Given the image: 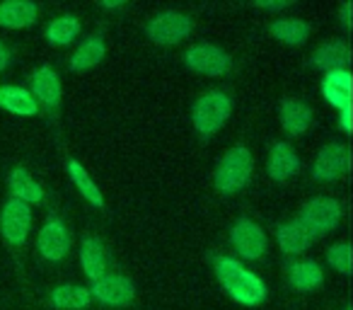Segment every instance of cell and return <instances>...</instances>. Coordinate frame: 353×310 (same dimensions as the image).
<instances>
[{"label": "cell", "mask_w": 353, "mask_h": 310, "mask_svg": "<svg viewBox=\"0 0 353 310\" xmlns=\"http://www.w3.org/2000/svg\"><path fill=\"white\" fill-rule=\"evenodd\" d=\"M216 274L221 286L242 305H259L266 298V286L256 274L237 264L230 257H218L216 260Z\"/></svg>", "instance_id": "1"}, {"label": "cell", "mask_w": 353, "mask_h": 310, "mask_svg": "<svg viewBox=\"0 0 353 310\" xmlns=\"http://www.w3.org/2000/svg\"><path fill=\"white\" fill-rule=\"evenodd\" d=\"M252 177V153L245 146L230 148L221 158L213 175L216 189L223 194H235L250 182Z\"/></svg>", "instance_id": "2"}, {"label": "cell", "mask_w": 353, "mask_h": 310, "mask_svg": "<svg viewBox=\"0 0 353 310\" xmlns=\"http://www.w3.org/2000/svg\"><path fill=\"white\" fill-rule=\"evenodd\" d=\"M232 112V102L225 93H206L194 102L192 109V122L196 126V131L201 136H213L223 128V124L228 122Z\"/></svg>", "instance_id": "3"}, {"label": "cell", "mask_w": 353, "mask_h": 310, "mask_svg": "<svg viewBox=\"0 0 353 310\" xmlns=\"http://www.w3.org/2000/svg\"><path fill=\"white\" fill-rule=\"evenodd\" d=\"M341 221V204L327 197H317L307 202L300 211V223L307 228L310 235H327L329 231L339 226Z\"/></svg>", "instance_id": "4"}, {"label": "cell", "mask_w": 353, "mask_h": 310, "mask_svg": "<svg viewBox=\"0 0 353 310\" xmlns=\"http://www.w3.org/2000/svg\"><path fill=\"white\" fill-rule=\"evenodd\" d=\"M189 32H192V20H189L187 15H182V12H174V10L160 12V15L148 25V37L160 46H172V44H176V41L187 39Z\"/></svg>", "instance_id": "5"}, {"label": "cell", "mask_w": 353, "mask_h": 310, "mask_svg": "<svg viewBox=\"0 0 353 310\" xmlns=\"http://www.w3.org/2000/svg\"><path fill=\"white\" fill-rule=\"evenodd\" d=\"M230 242L245 260H261L266 255V233L250 218H240L230 231Z\"/></svg>", "instance_id": "6"}, {"label": "cell", "mask_w": 353, "mask_h": 310, "mask_svg": "<svg viewBox=\"0 0 353 310\" xmlns=\"http://www.w3.org/2000/svg\"><path fill=\"white\" fill-rule=\"evenodd\" d=\"M184 61L192 70L203 75H211V78H218V75H225L230 70V56L223 49L211 44H199L192 46V49L184 54Z\"/></svg>", "instance_id": "7"}, {"label": "cell", "mask_w": 353, "mask_h": 310, "mask_svg": "<svg viewBox=\"0 0 353 310\" xmlns=\"http://www.w3.org/2000/svg\"><path fill=\"white\" fill-rule=\"evenodd\" d=\"M30 226H32L30 206L17 202V199L6 202V206L0 211V233H3V238L8 242H12V245H22L27 240Z\"/></svg>", "instance_id": "8"}, {"label": "cell", "mask_w": 353, "mask_h": 310, "mask_svg": "<svg viewBox=\"0 0 353 310\" xmlns=\"http://www.w3.org/2000/svg\"><path fill=\"white\" fill-rule=\"evenodd\" d=\"M90 296L104 305H128L133 300V296H136V291H133V284L126 276L104 274L97 281H92Z\"/></svg>", "instance_id": "9"}, {"label": "cell", "mask_w": 353, "mask_h": 310, "mask_svg": "<svg viewBox=\"0 0 353 310\" xmlns=\"http://www.w3.org/2000/svg\"><path fill=\"white\" fill-rule=\"evenodd\" d=\"M348 168V148L341 143H329L317 153V160L312 165V175L319 182H334Z\"/></svg>", "instance_id": "10"}, {"label": "cell", "mask_w": 353, "mask_h": 310, "mask_svg": "<svg viewBox=\"0 0 353 310\" xmlns=\"http://www.w3.org/2000/svg\"><path fill=\"white\" fill-rule=\"evenodd\" d=\"M70 250V233L61 221H49L39 231V252L44 260L59 262Z\"/></svg>", "instance_id": "11"}, {"label": "cell", "mask_w": 353, "mask_h": 310, "mask_svg": "<svg viewBox=\"0 0 353 310\" xmlns=\"http://www.w3.org/2000/svg\"><path fill=\"white\" fill-rule=\"evenodd\" d=\"M32 97L39 99L46 109L54 112L61 104V80L51 66H41L34 75H32Z\"/></svg>", "instance_id": "12"}, {"label": "cell", "mask_w": 353, "mask_h": 310, "mask_svg": "<svg viewBox=\"0 0 353 310\" xmlns=\"http://www.w3.org/2000/svg\"><path fill=\"white\" fill-rule=\"evenodd\" d=\"M310 64L319 70H348V64H351V49H348L343 41H329V44L319 46L312 54Z\"/></svg>", "instance_id": "13"}, {"label": "cell", "mask_w": 353, "mask_h": 310, "mask_svg": "<svg viewBox=\"0 0 353 310\" xmlns=\"http://www.w3.org/2000/svg\"><path fill=\"white\" fill-rule=\"evenodd\" d=\"M322 93L327 97L329 104H334L336 109H348L351 107V73L348 70H332L324 75L322 80Z\"/></svg>", "instance_id": "14"}, {"label": "cell", "mask_w": 353, "mask_h": 310, "mask_svg": "<svg viewBox=\"0 0 353 310\" xmlns=\"http://www.w3.org/2000/svg\"><path fill=\"white\" fill-rule=\"evenodd\" d=\"M300 170L298 153L288 146V143H276L269 153V175L276 182H285Z\"/></svg>", "instance_id": "15"}, {"label": "cell", "mask_w": 353, "mask_h": 310, "mask_svg": "<svg viewBox=\"0 0 353 310\" xmlns=\"http://www.w3.org/2000/svg\"><path fill=\"white\" fill-rule=\"evenodd\" d=\"M37 6L30 0H8L0 3V27L8 30H22V27L34 25Z\"/></svg>", "instance_id": "16"}, {"label": "cell", "mask_w": 353, "mask_h": 310, "mask_svg": "<svg viewBox=\"0 0 353 310\" xmlns=\"http://www.w3.org/2000/svg\"><path fill=\"white\" fill-rule=\"evenodd\" d=\"M0 107L6 112L17 114V117H34L39 112L37 99L25 88H15V85H3L0 88Z\"/></svg>", "instance_id": "17"}, {"label": "cell", "mask_w": 353, "mask_h": 310, "mask_svg": "<svg viewBox=\"0 0 353 310\" xmlns=\"http://www.w3.org/2000/svg\"><path fill=\"white\" fill-rule=\"evenodd\" d=\"M281 124H283V128L288 133L300 136L312 124V112L300 99H283V104H281Z\"/></svg>", "instance_id": "18"}, {"label": "cell", "mask_w": 353, "mask_h": 310, "mask_svg": "<svg viewBox=\"0 0 353 310\" xmlns=\"http://www.w3.org/2000/svg\"><path fill=\"white\" fill-rule=\"evenodd\" d=\"M8 184H10V192L15 194L17 202L27 204V206H30V204H39L41 199H44V189L32 180V175L27 173L25 168L12 170Z\"/></svg>", "instance_id": "19"}, {"label": "cell", "mask_w": 353, "mask_h": 310, "mask_svg": "<svg viewBox=\"0 0 353 310\" xmlns=\"http://www.w3.org/2000/svg\"><path fill=\"white\" fill-rule=\"evenodd\" d=\"M312 242V235L307 233V228L300 221H290L283 223L279 228V245L285 255H298V252H305Z\"/></svg>", "instance_id": "20"}, {"label": "cell", "mask_w": 353, "mask_h": 310, "mask_svg": "<svg viewBox=\"0 0 353 310\" xmlns=\"http://www.w3.org/2000/svg\"><path fill=\"white\" fill-rule=\"evenodd\" d=\"M288 281L298 291H314L322 286L324 274H322V269H319L317 262L303 260V262H295V264L288 267Z\"/></svg>", "instance_id": "21"}, {"label": "cell", "mask_w": 353, "mask_h": 310, "mask_svg": "<svg viewBox=\"0 0 353 310\" xmlns=\"http://www.w3.org/2000/svg\"><path fill=\"white\" fill-rule=\"evenodd\" d=\"M80 262H83L85 274L92 281H97L99 276H104V269H107V255H104V247L99 240L94 238H85L83 247H80Z\"/></svg>", "instance_id": "22"}, {"label": "cell", "mask_w": 353, "mask_h": 310, "mask_svg": "<svg viewBox=\"0 0 353 310\" xmlns=\"http://www.w3.org/2000/svg\"><path fill=\"white\" fill-rule=\"evenodd\" d=\"M107 54V46H104V39L102 37H90L88 41L80 44V49L73 54L70 59V68L73 70H90L99 64Z\"/></svg>", "instance_id": "23"}, {"label": "cell", "mask_w": 353, "mask_h": 310, "mask_svg": "<svg viewBox=\"0 0 353 310\" xmlns=\"http://www.w3.org/2000/svg\"><path fill=\"white\" fill-rule=\"evenodd\" d=\"M92 296H90V289H83V286H59L54 289L51 293V303L56 308H65V310H80V308H88Z\"/></svg>", "instance_id": "24"}, {"label": "cell", "mask_w": 353, "mask_h": 310, "mask_svg": "<svg viewBox=\"0 0 353 310\" xmlns=\"http://www.w3.org/2000/svg\"><path fill=\"white\" fill-rule=\"evenodd\" d=\"M68 175H70V180L75 182V187H78V192L83 194V197L88 199L92 206H99V209L104 206L102 192H99L97 184H94L92 177L88 175V170H85L78 160H70V163H68Z\"/></svg>", "instance_id": "25"}, {"label": "cell", "mask_w": 353, "mask_h": 310, "mask_svg": "<svg viewBox=\"0 0 353 310\" xmlns=\"http://www.w3.org/2000/svg\"><path fill=\"white\" fill-rule=\"evenodd\" d=\"M271 35L290 46H303L310 37V27L303 20H279L271 25Z\"/></svg>", "instance_id": "26"}, {"label": "cell", "mask_w": 353, "mask_h": 310, "mask_svg": "<svg viewBox=\"0 0 353 310\" xmlns=\"http://www.w3.org/2000/svg\"><path fill=\"white\" fill-rule=\"evenodd\" d=\"M78 32H80L78 17L75 15H61L49 25V30H46V39H49L54 46H65L78 37Z\"/></svg>", "instance_id": "27"}, {"label": "cell", "mask_w": 353, "mask_h": 310, "mask_svg": "<svg viewBox=\"0 0 353 310\" xmlns=\"http://www.w3.org/2000/svg\"><path fill=\"white\" fill-rule=\"evenodd\" d=\"M327 262L336 271H341V274H351V267H353L351 245H348V242H339V245L329 247V250H327Z\"/></svg>", "instance_id": "28"}, {"label": "cell", "mask_w": 353, "mask_h": 310, "mask_svg": "<svg viewBox=\"0 0 353 310\" xmlns=\"http://www.w3.org/2000/svg\"><path fill=\"white\" fill-rule=\"evenodd\" d=\"M351 114H353V107H348V109H343V112H341V119H339V124H341V128H343L346 133H351V131H353Z\"/></svg>", "instance_id": "29"}, {"label": "cell", "mask_w": 353, "mask_h": 310, "mask_svg": "<svg viewBox=\"0 0 353 310\" xmlns=\"http://www.w3.org/2000/svg\"><path fill=\"white\" fill-rule=\"evenodd\" d=\"M351 15H353V3H343L341 6V20L348 30H351Z\"/></svg>", "instance_id": "30"}, {"label": "cell", "mask_w": 353, "mask_h": 310, "mask_svg": "<svg viewBox=\"0 0 353 310\" xmlns=\"http://www.w3.org/2000/svg\"><path fill=\"white\" fill-rule=\"evenodd\" d=\"M10 64V49L6 44H0V70H6Z\"/></svg>", "instance_id": "31"}, {"label": "cell", "mask_w": 353, "mask_h": 310, "mask_svg": "<svg viewBox=\"0 0 353 310\" xmlns=\"http://www.w3.org/2000/svg\"><path fill=\"white\" fill-rule=\"evenodd\" d=\"M290 3H256V8H261V10H285Z\"/></svg>", "instance_id": "32"}, {"label": "cell", "mask_w": 353, "mask_h": 310, "mask_svg": "<svg viewBox=\"0 0 353 310\" xmlns=\"http://www.w3.org/2000/svg\"><path fill=\"white\" fill-rule=\"evenodd\" d=\"M102 8H107V10H114V8H123V3H99Z\"/></svg>", "instance_id": "33"}]
</instances>
